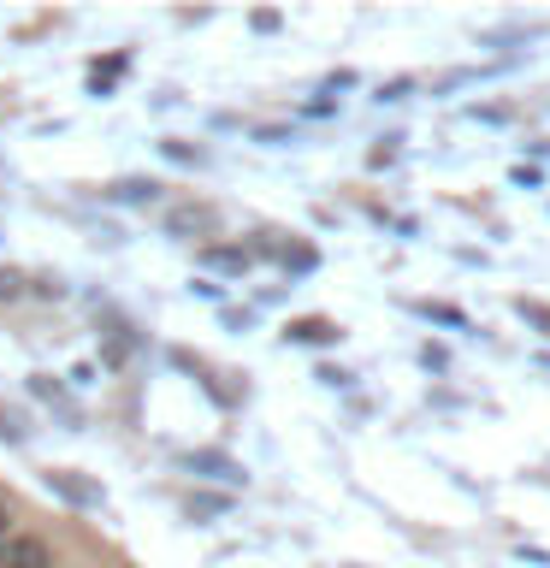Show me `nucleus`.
I'll list each match as a JSON object with an SVG mask.
<instances>
[{
    "label": "nucleus",
    "mask_w": 550,
    "mask_h": 568,
    "mask_svg": "<svg viewBox=\"0 0 550 568\" xmlns=\"http://www.w3.org/2000/svg\"><path fill=\"white\" fill-rule=\"evenodd\" d=\"M0 568H48V545L42 539H12L0 550Z\"/></svg>",
    "instance_id": "nucleus-1"
},
{
    "label": "nucleus",
    "mask_w": 550,
    "mask_h": 568,
    "mask_svg": "<svg viewBox=\"0 0 550 568\" xmlns=\"http://www.w3.org/2000/svg\"><path fill=\"white\" fill-rule=\"evenodd\" d=\"M291 337H302V344H326V337H337V332L326 326V320H296Z\"/></svg>",
    "instance_id": "nucleus-2"
}]
</instances>
